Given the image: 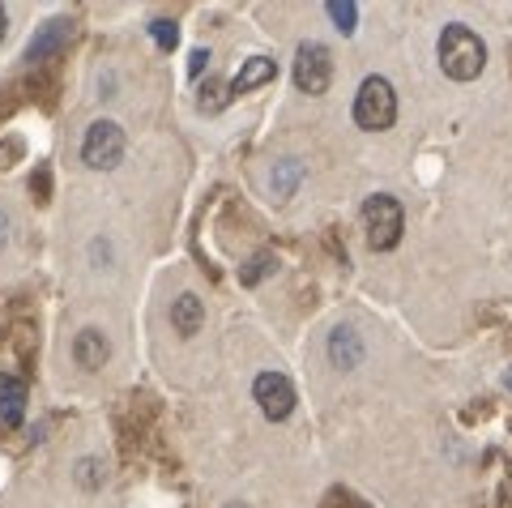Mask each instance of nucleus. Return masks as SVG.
Returning a JSON list of instances; mask_svg holds the SVG:
<instances>
[{
  "mask_svg": "<svg viewBox=\"0 0 512 508\" xmlns=\"http://www.w3.org/2000/svg\"><path fill=\"white\" fill-rule=\"evenodd\" d=\"M487 65V47L483 39L474 35L470 26H444V35H440V69L453 77V82H474L478 73H483Z\"/></svg>",
  "mask_w": 512,
  "mask_h": 508,
  "instance_id": "nucleus-1",
  "label": "nucleus"
},
{
  "mask_svg": "<svg viewBox=\"0 0 512 508\" xmlns=\"http://www.w3.org/2000/svg\"><path fill=\"white\" fill-rule=\"evenodd\" d=\"M363 222H367V244H372L376 252H389L397 248V240H402V227H406V214H402V201L397 197H367L363 205Z\"/></svg>",
  "mask_w": 512,
  "mask_h": 508,
  "instance_id": "nucleus-2",
  "label": "nucleus"
},
{
  "mask_svg": "<svg viewBox=\"0 0 512 508\" xmlns=\"http://www.w3.org/2000/svg\"><path fill=\"white\" fill-rule=\"evenodd\" d=\"M397 120V94L384 77H367L355 94V124L367 133H380Z\"/></svg>",
  "mask_w": 512,
  "mask_h": 508,
  "instance_id": "nucleus-3",
  "label": "nucleus"
},
{
  "mask_svg": "<svg viewBox=\"0 0 512 508\" xmlns=\"http://www.w3.org/2000/svg\"><path fill=\"white\" fill-rule=\"evenodd\" d=\"M124 158V133L120 124L111 120H99L86 129V141H82V163L94 167V171H111Z\"/></svg>",
  "mask_w": 512,
  "mask_h": 508,
  "instance_id": "nucleus-4",
  "label": "nucleus"
},
{
  "mask_svg": "<svg viewBox=\"0 0 512 508\" xmlns=\"http://www.w3.org/2000/svg\"><path fill=\"white\" fill-rule=\"evenodd\" d=\"M333 82V60L325 43H303L295 56V86L303 94H325Z\"/></svg>",
  "mask_w": 512,
  "mask_h": 508,
  "instance_id": "nucleus-5",
  "label": "nucleus"
},
{
  "mask_svg": "<svg viewBox=\"0 0 512 508\" xmlns=\"http://www.w3.org/2000/svg\"><path fill=\"white\" fill-rule=\"evenodd\" d=\"M252 398H256V406H261L265 419L282 423L295 410V385L282 372H261L256 376V385H252Z\"/></svg>",
  "mask_w": 512,
  "mask_h": 508,
  "instance_id": "nucleus-6",
  "label": "nucleus"
},
{
  "mask_svg": "<svg viewBox=\"0 0 512 508\" xmlns=\"http://www.w3.org/2000/svg\"><path fill=\"white\" fill-rule=\"evenodd\" d=\"M69 39H73V22H64V18H56V22H47L35 39H30V47H26V56L30 60H47V56H56V52H64L69 47Z\"/></svg>",
  "mask_w": 512,
  "mask_h": 508,
  "instance_id": "nucleus-7",
  "label": "nucleus"
},
{
  "mask_svg": "<svg viewBox=\"0 0 512 508\" xmlns=\"http://www.w3.org/2000/svg\"><path fill=\"white\" fill-rule=\"evenodd\" d=\"M107 355H111V346H107V338L99 329H82L73 338V359H77V368H86V372H94V368H103L107 363Z\"/></svg>",
  "mask_w": 512,
  "mask_h": 508,
  "instance_id": "nucleus-8",
  "label": "nucleus"
},
{
  "mask_svg": "<svg viewBox=\"0 0 512 508\" xmlns=\"http://www.w3.org/2000/svg\"><path fill=\"white\" fill-rule=\"evenodd\" d=\"M26 415V380L0 376V427H18Z\"/></svg>",
  "mask_w": 512,
  "mask_h": 508,
  "instance_id": "nucleus-9",
  "label": "nucleus"
},
{
  "mask_svg": "<svg viewBox=\"0 0 512 508\" xmlns=\"http://www.w3.org/2000/svg\"><path fill=\"white\" fill-rule=\"evenodd\" d=\"M171 325H175V333H184V338H192L201 325H205V304L192 291H184L180 299L171 304Z\"/></svg>",
  "mask_w": 512,
  "mask_h": 508,
  "instance_id": "nucleus-10",
  "label": "nucleus"
},
{
  "mask_svg": "<svg viewBox=\"0 0 512 508\" xmlns=\"http://www.w3.org/2000/svg\"><path fill=\"white\" fill-rule=\"evenodd\" d=\"M274 73H278V65H274L269 56H252L248 65L231 77V94H248V90H256V86L274 82Z\"/></svg>",
  "mask_w": 512,
  "mask_h": 508,
  "instance_id": "nucleus-11",
  "label": "nucleus"
},
{
  "mask_svg": "<svg viewBox=\"0 0 512 508\" xmlns=\"http://www.w3.org/2000/svg\"><path fill=\"white\" fill-rule=\"evenodd\" d=\"M329 359L333 368H355V363L363 359V342L355 329H333L329 333Z\"/></svg>",
  "mask_w": 512,
  "mask_h": 508,
  "instance_id": "nucleus-12",
  "label": "nucleus"
},
{
  "mask_svg": "<svg viewBox=\"0 0 512 508\" xmlns=\"http://www.w3.org/2000/svg\"><path fill=\"white\" fill-rule=\"evenodd\" d=\"M299 180H303V163H299V158H282V163L274 167V180H269V184H274V193L286 201L299 188Z\"/></svg>",
  "mask_w": 512,
  "mask_h": 508,
  "instance_id": "nucleus-13",
  "label": "nucleus"
},
{
  "mask_svg": "<svg viewBox=\"0 0 512 508\" xmlns=\"http://www.w3.org/2000/svg\"><path fill=\"white\" fill-rule=\"evenodd\" d=\"M329 18L338 22L342 35H350V30H355V18H359V5L355 0H329Z\"/></svg>",
  "mask_w": 512,
  "mask_h": 508,
  "instance_id": "nucleus-14",
  "label": "nucleus"
},
{
  "mask_svg": "<svg viewBox=\"0 0 512 508\" xmlns=\"http://www.w3.org/2000/svg\"><path fill=\"white\" fill-rule=\"evenodd\" d=\"M150 35H154L158 47H167V52H171L175 39H180V30H175V22H167V18H154L150 22Z\"/></svg>",
  "mask_w": 512,
  "mask_h": 508,
  "instance_id": "nucleus-15",
  "label": "nucleus"
},
{
  "mask_svg": "<svg viewBox=\"0 0 512 508\" xmlns=\"http://www.w3.org/2000/svg\"><path fill=\"white\" fill-rule=\"evenodd\" d=\"M269 269H274V257H269V252H261V257H252V265H248L239 278H244V287H256V282H261Z\"/></svg>",
  "mask_w": 512,
  "mask_h": 508,
  "instance_id": "nucleus-16",
  "label": "nucleus"
},
{
  "mask_svg": "<svg viewBox=\"0 0 512 508\" xmlns=\"http://www.w3.org/2000/svg\"><path fill=\"white\" fill-rule=\"evenodd\" d=\"M99 457H86L82 466H77V479H82V487H99Z\"/></svg>",
  "mask_w": 512,
  "mask_h": 508,
  "instance_id": "nucleus-17",
  "label": "nucleus"
},
{
  "mask_svg": "<svg viewBox=\"0 0 512 508\" xmlns=\"http://www.w3.org/2000/svg\"><path fill=\"white\" fill-rule=\"evenodd\" d=\"M9 244V214H0V248Z\"/></svg>",
  "mask_w": 512,
  "mask_h": 508,
  "instance_id": "nucleus-18",
  "label": "nucleus"
},
{
  "mask_svg": "<svg viewBox=\"0 0 512 508\" xmlns=\"http://www.w3.org/2000/svg\"><path fill=\"white\" fill-rule=\"evenodd\" d=\"M205 60H210L205 52H192V73H201V69H205Z\"/></svg>",
  "mask_w": 512,
  "mask_h": 508,
  "instance_id": "nucleus-19",
  "label": "nucleus"
},
{
  "mask_svg": "<svg viewBox=\"0 0 512 508\" xmlns=\"http://www.w3.org/2000/svg\"><path fill=\"white\" fill-rule=\"evenodd\" d=\"M5 26H9V13H5V5H0V39H5Z\"/></svg>",
  "mask_w": 512,
  "mask_h": 508,
  "instance_id": "nucleus-20",
  "label": "nucleus"
},
{
  "mask_svg": "<svg viewBox=\"0 0 512 508\" xmlns=\"http://www.w3.org/2000/svg\"><path fill=\"white\" fill-rule=\"evenodd\" d=\"M504 385H508V389H512V372H508V376H504Z\"/></svg>",
  "mask_w": 512,
  "mask_h": 508,
  "instance_id": "nucleus-21",
  "label": "nucleus"
},
{
  "mask_svg": "<svg viewBox=\"0 0 512 508\" xmlns=\"http://www.w3.org/2000/svg\"><path fill=\"white\" fill-rule=\"evenodd\" d=\"M227 508H248V504H227Z\"/></svg>",
  "mask_w": 512,
  "mask_h": 508,
  "instance_id": "nucleus-22",
  "label": "nucleus"
}]
</instances>
